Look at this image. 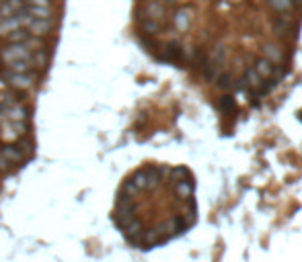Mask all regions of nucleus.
<instances>
[{
	"label": "nucleus",
	"instance_id": "obj_2",
	"mask_svg": "<svg viewBox=\"0 0 302 262\" xmlns=\"http://www.w3.org/2000/svg\"><path fill=\"white\" fill-rule=\"evenodd\" d=\"M3 78L15 90H29V88H33L35 82H37V78L33 74H29V72H11V70H5Z\"/></svg>",
	"mask_w": 302,
	"mask_h": 262
},
{
	"label": "nucleus",
	"instance_id": "obj_8",
	"mask_svg": "<svg viewBox=\"0 0 302 262\" xmlns=\"http://www.w3.org/2000/svg\"><path fill=\"white\" fill-rule=\"evenodd\" d=\"M23 7H25V0H3V5H0V17L7 19L11 15L19 13Z\"/></svg>",
	"mask_w": 302,
	"mask_h": 262
},
{
	"label": "nucleus",
	"instance_id": "obj_21",
	"mask_svg": "<svg viewBox=\"0 0 302 262\" xmlns=\"http://www.w3.org/2000/svg\"><path fill=\"white\" fill-rule=\"evenodd\" d=\"M271 27H274V31L278 33V35H286V33L290 31V19H276Z\"/></svg>",
	"mask_w": 302,
	"mask_h": 262
},
{
	"label": "nucleus",
	"instance_id": "obj_16",
	"mask_svg": "<svg viewBox=\"0 0 302 262\" xmlns=\"http://www.w3.org/2000/svg\"><path fill=\"white\" fill-rule=\"evenodd\" d=\"M47 51L45 49H37L31 53V66L33 68H45V63H47Z\"/></svg>",
	"mask_w": 302,
	"mask_h": 262
},
{
	"label": "nucleus",
	"instance_id": "obj_20",
	"mask_svg": "<svg viewBox=\"0 0 302 262\" xmlns=\"http://www.w3.org/2000/svg\"><path fill=\"white\" fill-rule=\"evenodd\" d=\"M171 178H173V182H179V180H189L191 176H189V170L185 166H177L171 170Z\"/></svg>",
	"mask_w": 302,
	"mask_h": 262
},
{
	"label": "nucleus",
	"instance_id": "obj_28",
	"mask_svg": "<svg viewBox=\"0 0 302 262\" xmlns=\"http://www.w3.org/2000/svg\"><path fill=\"white\" fill-rule=\"evenodd\" d=\"M155 3H161V5L169 7V5H175V0H155Z\"/></svg>",
	"mask_w": 302,
	"mask_h": 262
},
{
	"label": "nucleus",
	"instance_id": "obj_10",
	"mask_svg": "<svg viewBox=\"0 0 302 262\" xmlns=\"http://www.w3.org/2000/svg\"><path fill=\"white\" fill-rule=\"evenodd\" d=\"M25 13L29 17H33V19H52L54 17V11L52 7H35V5H25L23 7Z\"/></svg>",
	"mask_w": 302,
	"mask_h": 262
},
{
	"label": "nucleus",
	"instance_id": "obj_5",
	"mask_svg": "<svg viewBox=\"0 0 302 262\" xmlns=\"http://www.w3.org/2000/svg\"><path fill=\"white\" fill-rule=\"evenodd\" d=\"M173 23H175V27H177L179 31H187L189 25H191V9H189V7H183V9L175 11Z\"/></svg>",
	"mask_w": 302,
	"mask_h": 262
},
{
	"label": "nucleus",
	"instance_id": "obj_19",
	"mask_svg": "<svg viewBox=\"0 0 302 262\" xmlns=\"http://www.w3.org/2000/svg\"><path fill=\"white\" fill-rule=\"evenodd\" d=\"M31 61H11V63H7V70H11V72H31Z\"/></svg>",
	"mask_w": 302,
	"mask_h": 262
},
{
	"label": "nucleus",
	"instance_id": "obj_12",
	"mask_svg": "<svg viewBox=\"0 0 302 262\" xmlns=\"http://www.w3.org/2000/svg\"><path fill=\"white\" fill-rule=\"evenodd\" d=\"M163 25L165 23H159L153 19H140V29H142V33H146V35H157V33H161Z\"/></svg>",
	"mask_w": 302,
	"mask_h": 262
},
{
	"label": "nucleus",
	"instance_id": "obj_6",
	"mask_svg": "<svg viewBox=\"0 0 302 262\" xmlns=\"http://www.w3.org/2000/svg\"><path fill=\"white\" fill-rule=\"evenodd\" d=\"M3 113H5V117L9 119V121H17V123H25L27 119H29V113H27V109L25 107H21V105H11V107H7V109H3Z\"/></svg>",
	"mask_w": 302,
	"mask_h": 262
},
{
	"label": "nucleus",
	"instance_id": "obj_24",
	"mask_svg": "<svg viewBox=\"0 0 302 262\" xmlns=\"http://www.w3.org/2000/svg\"><path fill=\"white\" fill-rule=\"evenodd\" d=\"M216 78H218V86H220V88H224V90H230V88L234 86V84H232L230 74H226V72H224V74H218Z\"/></svg>",
	"mask_w": 302,
	"mask_h": 262
},
{
	"label": "nucleus",
	"instance_id": "obj_9",
	"mask_svg": "<svg viewBox=\"0 0 302 262\" xmlns=\"http://www.w3.org/2000/svg\"><path fill=\"white\" fill-rule=\"evenodd\" d=\"M175 184V194L179 196L181 201H187L191 199V192H193V180H179V182H173Z\"/></svg>",
	"mask_w": 302,
	"mask_h": 262
},
{
	"label": "nucleus",
	"instance_id": "obj_29",
	"mask_svg": "<svg viewBox=\"0 0 302 262\" xmlns=\"http://www.w3.org/2000/svg\"><path fill=\"white\" fill-rule=\"evenodd\" d=\"M0 21H3V17H0Z\"/></svg>",
	"mask_w": 302,
	"mask_h": 262
},
{
	"label": "nucleus",
	"instance_id": "obj_17",
	"mask_svg": "<svg viewBox=\"0 0 302 262\" xmlns=\"http://www.w3.org/2000/svg\"><path fill=\"white\" fill-rule=\"evenodd\" d=\"M210 61H212L214 66H220L226 61V47L224 45H216L212 49V53H210Z\"/></svg>",
	"mask_w": 302,
	"mask_h": 262
},
{
	"label": "nucleus",
	"instance_id": "obj_22",
	"mask_svg": "<svg viewBox=\"0 0 302 262\" xmlns=\"http://www.w3.org/2000/svg\"><path fill=\"white\" fill-rule=\"evenodd\" d=\"M132 182L138 186V190H146V184H148V176H146V170H140L132 176Z\"/></svg>",
	"mask_w": 302,
	"mask_h": 262
},
{
	"label": "nucleus",
	"instance_id": "obj_13",
	"mask_svg": "<svg viewBox=\"0 0 302 262\" xmlns=\"http://www.w3.org/2000/svg\"><path fill=\"white\" fill-rule=\"evenodd\" d=\"M163 57H165V59H171V61H179L181 57H183V47H181L179 43H175V41H171V43L167 45Z\"/></svg>",
	"mask_w": 302,
	"mask_h": 262
},
{
	"label": "nucleus",
	"instance_id": "obj_25",
	"mask_svg": "<svg viewBox=\"0 0 302 262\" xmlns=\"http://www.w3.org/2000/svg\"><path fill=\"white\" fill-rule=\"evenodd\" d=\"M220 107H222L224 113H228V111L232 113V111H234V98H232V96H224L222 103H220Z\"/></svg>",
	"mask_w": 302,
	"mask_h": 262
},
{
	"label": "nucleus",
	"instance_id": "obj_1",
	"mask_svg": "<svg viewBox=\"0 0 302 262\" xmlns=\"http://www.w3.org/2000/svg\"><path fill=\"white\" fill-rule=\"evenodd\" d=\"M31 49H27L25 43H7L0 49V61L11 63V61H31Z\"/></svg>",
	"mask_w": 302,
	"mask_h": 262
},
{
	"label": "nucleus",
	"instance_id": "obj_4",
	"mask_svg": "<svg viewBox=\"0 0 302 262\" xmlns=\"http://www.w3.org/2000/svg\"><path fill=\"white\" fill-rule=\"evenodd\" d=\"M25 29L31 33V35L43 37L54 29V19H33V17H29V23H27Z\"/></svg>",
	"mask_w": 302,
	"mask_h": 262
},
{
	"label": "nucleus",
	"instance_id": "obj_18",
	"mask_svg": "<svg viewBox=\"0 0 302 262\" xmlns=\"http://www.w3.org/2000/svg\"><path fill=\"white\" fill-rule=\"evenodd\" d=\"M267 5H269V9H274L278 13H286L294 7V0H267Z\"/></svg>",
	"mask_w": 302,
	"mask_h": 262
},
{
	"label": "nucleus",
	"instance_id": "obj_23",
	"mask_svg": "<svg viewBox=\"0 0 302 262\" xmlns=\"http://www.w3.org/2000/svg\"><path fill=\"white\" fill-rule=\"evenodd\" d=\"M142 240L146 242V244H157V242H161L163 238H161V234L157 232V229H148V232H142Z\"/></svg>",
	"mask_w": 302,
	"mask_h": 262
},
{
	"label": "nucleus",
	"instance_id": "obj_15",
	"mask_svg": "<svg viewBox=\"0 0 302 262\" xmlns=\"http://www.w3.org/2000/svg\"><path fill=\"white\" fill-rule=\"evenodd\" d=\"M29 37V31L27 29H15V31H11L9 35H5V39H7V43H23L25 39Z\"/></svg>",
	"mask_w": 302,
	"mask_h": 262
},
{
	"label": "nucleus",
	"instance_id": "obj_27",
	"mask_svg": "<svg viewBox=\"0 0 302 262\" xmlns=\"http://www.w3.org/2000/svg\"><path fill=\"white\" fill-rule=\"evenodd\" d=\"M25 5H35V7H49V0H25Z\"/></svg>",
	"mask_w": 302,
	"mask_h": 262
},
{
	"label": "nucleus",
	"instance_id": "obj_14",
	"mask_svg": "<svg viewBox=\"0 0 302 262\" xmlns=\"http://www.w3.org/2000/svg\"><path fill=\"white\" fill-rule=\"evenodd\" d=\"M3 158L7 160V162H11V164H17V162H21L23 160V152L19 150V148H15V146H5L3 148Z\"/></svg>",
	"mask_w": 302,
	"mask_h": 262
},
{
	"label": "nucleus",
	"instance_id": "obj_11",
	"mask_svg": "<svg viewBox=\"0 0 302 262\" xmlns=\"http://www.w3.org/2000/svg\"><path fill=\"white\" fill-rule=\"evenodd\" d=\"M274 70H276V63H271L269 59H257L255 63V72L261 76V78H274ZM276 80V78H274Z\"/></svg>",
	"mask_w": 302,
	"mask_h": 262
},
{
	"label": "nucleus",
	"instance_id": "obj_26",
	"mask_svg": "<svg viewBox=\"0 0 302 262\" xmlns=\"http://www.w3.org/2000/svg\"><path fill=\"white\" fill-rule=\"evenodd\" d=\"M122 192H126V194H130V196H134V194H138V186H136V184L132 182V178L124 182V190H122Z\"/></svg>",
	"mask_w": 302,
	"mask_h": 262
},
{
	"label": "nucleus",
	"instance_id": "obj_3",
	"mask_svg": "<svg viewBox=\"0 0 302 262\" xmlns=\"http://www.w3.org/2000/svg\"><path fill=\"white\" fill-rule=\"evenodd\" d=\"M140 19H153L159 23L167 21V7L161 3H155V0H146L140 9Z\"/></svg>",
	"mask_w": 302,
	"mask_h": 262
},
{
	"label": "nucleus",
	"instance_id": "obj_7",
	"mask_svg": "<svg viewBox=\"0 0 302 262\" xmlns=\"http://www.w3.org/2000/svg\"><path fill=\"white\" fill-rule=\"evenodd\" d=\"M263 57L269 59L271 63H280V61L284 59V51H282V47L276 45V43H265V45H263Z\"/></svg>",
	"mask_w": 302,
	"mask_h": 262
}]
</instances>
